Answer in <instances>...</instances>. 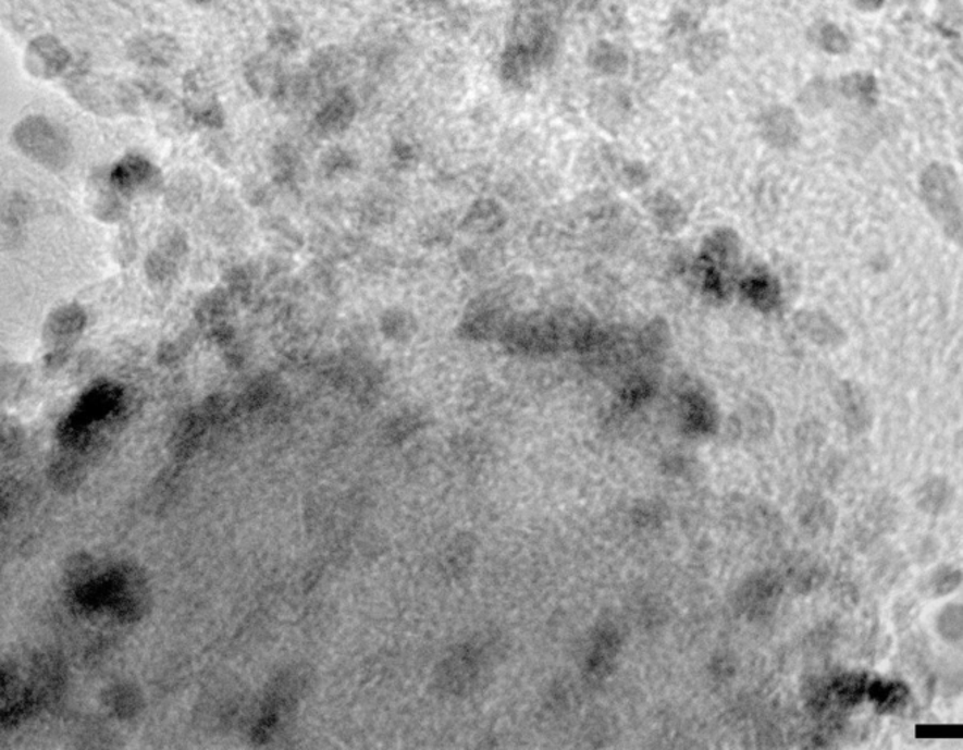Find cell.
Here are the masks:
<instances>
[{
    "mask_svg": "<svg viewBox=\"0 0 963 750\" xmlns=\"http://www.w3.org/2000/svg\"><path fill=\"white\" fill-rule=\"evenodd\" d=\"M12 138L25 156L46 168L62 169L70 160V139L61 126L48 118H25L15 126Z\"/></svg>",
    "mask_w": 963,
    "mask_h": 750,
    "instance_id": "obj_1",
    "label": "cell"
},
{
    "mask_svg": "<svg viewBox=\"0 0 963 750\" xmlns=\"http://www.w3.org/2000/svg\"><path fill=\"white\" fill-rule=\"evenodd\" d=\"M84 71L71 72L67 78V90L83 108L100 114L121 113L134 108L135 95L129 88Z\"/></svg>",
    "mask_w": 963,
    "mask_h": 750,
    "instance_id": "obj_2",
    "label": "cell"
},
{
    "mask_svg": "<svg viewBox=\"0 0 963 750\" xmlns=\"http://www.w3.org/2000/svg\"><path fill=\"white\" fill-rule=\"evenodd\" d=\"M72 57L61 40L40 36L29 41L24 52V67L34 78L54 79L70 70Z\"/></svg>",
    "mask_w": 963,
    "mask_h": 750,
    "instance_id": "obj_3",
    "label": "cell"
},
{
    "mask_svg": "<svg viewBox=\"0 0 963 750\" xmlns=\"http://www.w3.org/2000/svg\"><path fill=\"white\" fill-rule=\"evenodd\" d=\"M129 61L148 70H165L180 59V44L164 33H143L129 41Z\"/></svg>",
    "mask_w": 963,
    "mask_h": 750,
    "instance_id": "obj_4",
    "label": "cell"
},
{
    "mask_svg": "<svg viewBox=\"0 0 963 750\" xmlns=\"http://www.w3.org/2000/svg\"><path fill=\"white\" fill-rule=\"evenodd\" d=\"M283 67L270 57H256L246 65V82L260 96L275 97L286 78Z\"/></svg>",
    "mask_w": 963,
    "mask_h": 750,
    "instance_id": "obj_5",
    "label": "cell"
},
{
    "mask_svg": "<svg viewBox=\"0 0 963 750\" xmlns=\"http://www.w3.org/2000/svg\"><path fill=\"white\" fill-rule=\"evenodd\" d=\"M354 97L345 88L331 93L325 97V103L317 113V122L322 128H341L354 116Z\"/></svg>",
    "mask_w": 963,
    "mask_h": 750,
    "instance_id": "obj_6",
    "label": "cell"
},
{
    "mask_svg": "<svg viewBox=\"0 0 963 750\" xmlns=\"http://www.w3.org/2000/svg\"><path fill=\"white\" fill-rule=\"evenodd\" d=\"M298 44L299 36L291 28H275L274 32L270 34V46L273 48L274 52L282 54L292 53L293 50L298 48Z\"/></svg>",
    "mask_w": 963,
    "mask_h": 750,
    "instance_id": "obj_7",
    "label": "cell"
},
{
    "mask_svg": "<svg viewBox=\"0 0 963 750\" xmlns=\"http://www.w3.org/2000/svg\"><path fill=\"white\" fill-rule=\"evenodd\" d=\"M411 2H413V5L418 8V10L428 11L435 10L443 0H411Z\"/></svg>",
    "mask_w": 963,
    "mask_h": 750,
    "instance_id": "obj_8",
    "label": "cell"
},
{
    "mask_svg": "<svg viewBox=\"0 0 963 750\" xmlns=\"http://www.w3.org/2000/svg\"><path fill=\"white\" fill-rule=\"evenodd\" d=\"M193 2L198 3V5H203V3L211 2V0H193Z\"/></svg>",
    "mask_w": 963,
    "mask_h": 750,
    "instance_id": "obj_9",
    "label": "cell"
}]
</instances>
